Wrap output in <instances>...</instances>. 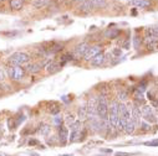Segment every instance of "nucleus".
<instances>
[{
  "label": "nucleus",
  "instance_id": "f3484780",
  "mask_svg": "<svg viewBox=\"0 0 158 156\" xmlns=\"http://www.w3.org/2000/svg\"><path fill=\"white\" fill-rule=\"evenodd\" d=\"M94 9H105L107 5V0H91Z\"/></svg>",
  "mask_w": 158,
  "mask_h": 156
},
{
  "label": "nucleus",
  "instance_id": "f704fd0d",
  "mask_svg": "<svg viewBox=\"0 0 158 156\" xmlns=\"http://www.w3.org/2000/svg\"><path fill=\"white\" fill-rule=\"evenodd\" d=\"M75 2H76V3H78V4H81V3H84V2H85V0H75Z\"/></svg>",
  "mask_w": 158,
  "mask_h": 156
},
{
  "label": "nucleus",
  "instance_id": "aec40b11",
  "mask_svg": "<svg viewBox=\"0 0 158 156\" xmlns=\"http://www.w3.org/2000/svg\"><path fill=\"white\" fill-rule=\"evenodd\" d=\"M135 129H136V125H135V123L132 122V119L128 120L127 124H126V127H125V131H126L127 134H132V133L135 131Z\"/></svg>",
  "mask_w": 158,
  "mask_h": 156
},
{
  "label": "nucleus",
  "instance_id": "4be33fe9",
  "mask_svg": "<svg viewBox=\"0 0 158 156\" xmlns=\"http://www.w3.org/2000/svg\"><path fill=\"white\" fill-rule=\"evenodd\" d=\"M50 130H51V128H50L49 125H46V124H41V125H40V129H39V133H40L41 135L48 136L49 133H50Z\"/></svg>",
  "mask_w": 158,
  "mask_h": 156
},
{
  "label": "nucleus",
  "instance_id": "2eb2a0df",
  "mask_svg": "<svg viewBox=\"0 0 158 156\" xmlns=\"http://www.w3.org/2000/svg\"><path fill=\"white\" fill-rule=\"evenodd\" d=\"M60 68H61V64H57V63H56V62H54V61L49 62V63H48V66H46V69H48V72H49V73L59 72V71H60Z\"/></svg>",
  "mask_w": 158,
  "mask_h": 156
},
{
  "label": "nucleus",
  "instance_id": "6e6552de",
  "mask_svg": "<svg viewBox=\"0 0 158 156\" xmlns=\"http://www.w3.org/2000/svg\"><path fill=\"white\" fill-rule=\"evenodd\" d=\"M67 139H69V129L64 125H60V129H59V140L62 145H65L67 142Z\"/></svg>",
  "mask_w": 158,
  "mask_h": 156
},
{
  "label": "nucleus",
  "instance_id": "c756f323",
  "mask_svg": "<svg viewBox=\"0 0 158 156\" xmlns=\"http://www.w3.org/2000/svg\"><path fill=\"white\" fill-rule=\"evenodd\" d=\"M144 145L146 146H158V139H154L152 141H147V142H144Z\"/></svg>",
  "mask_w": 158,
  "mask_h": 156
},
{
  "label": "nucleus",
  "instance_id": "412c9836",
  "mask_svg": "<svg viewBox=\"0 0 158 156\" xmlns=\"http://www.w3.org/2000/svg\"><path fill=\"white\" fill-rule=\"evenodd\" d=\"M78 116H80L81 120L87 118V108H86V105L80 107V109H78Z\"/></svg>",
  "mask_w": 158,
  "mask_h": 156
},
{
  "label": "nucleus",
  "instance_id": "c85d7f7f",
  "mask_svg": "<svg viewBox=\"0 0 158 156\" xmlns=\"http://www.w3.org/2000/svg\"><path fill=\"white\" fill-rule=\"evenodd\" d=\"M146 87H147V82H146V81H143L142 83H139V86H138L137 91H138V92H141V93H143V92L146 91Z\"/></svg>",
  "mask_w": 158,
  "mask_h": 156
},
{
  "label": "nucleus",
  "instance_id": "9d476101",
  "mask_svg": "<svg viewBox=\"0 0 158 156\" xmlns=\"http://www.w3.org/2000/svg\"><path fill=\"white\" fill-rule=\"evenodd\" d=\"M89 47H90V46H89L86 42H82V44H80V45H77V46L75 47V55H76L77 57L85 56V53H86V51H87Z\"/></svg>",
  "mask_w": 158,
  "mask_h": 156
},
{
  "label": "nucleus",
  "instance_id": "0eeeda50",
  "mask_svg": "<svg viewBox=\"0 0 158 156\" xmlns=\"http://www.w3.org/2000/svg\"><path fill=\"white\" fill-rule=\"evenodd\" d=\"M101 52V46H98V45H95V46H91V47H89L87 49V51H86V53H85V56H84V58L86 60V61H91L96 55H98Z\"/></svg>",
  "mask_w": 158,
  "mask_h": 156
},
{
  "label": "nucleus",
  "instance_id": "20e7f679",
  "mask_svg": "<svg viewBox=\"0 0 158 156\" xmlns=\"http://www.w3.org/2000/svg\"><path fill=\"white\" fill-rule=\"evenodd\" d=\"M108 120L113 128L118 125V103L117 102H112L111 105L108 107Z\"/></svg>",
  "mask_w": 158,
  "mask_h": 156
},
{
  "label": "nucleus",
  "instance_id": "a211bd4d",
  "mask_svg": "<svg viewBox=\"0 0 158 156\" xmlns=\"http://www.w3.org/2000/svg\"><path fill=\"white\" fill-rule=\"evenodd\" d=\"M24 6V0H10V8L13 10H20Z\"/></svg>",
  "mask_w": 158,
  "mask_h": 156
},
{
  "label": "nucleus",
  "instance_id": "9b49d317",
  "mask_svg": "<svg viewBox=\"0 0 158 156\" xmlns=\"http://www.w3.org/2000/svg\"><path fill=\"white\" fill-rule=\"evenodd\" d=\"M130 4L141 9H146L151 6V0H130Z\"/></svg>",
  "mask_w": 158,
  "mask_h": 156
},
{
  "label": "nucleus",
  "instance_id": "7ed1b4c3",
  "mask_svg": "<svg viewBox=\"0 0 158 156\" xmlns=\"http://www.w3.org/2000/svg\"><path fill=\"white\" fill-rule=\"evenodd\" d=\"M29 61H30V56L25 52H15L9 57V62L14 66H23Z\"/></svg>",
  "mask_w": 158,
  "mask_h": 156
},
{
  "label": "nucleus",
  "instance_id": "c9c22d12",
  "mask_svg": "<svg viewBox=\"0 0 158 156\" xmlns=\"http://www.w3.org/2000/svg\"><path fill=\"white\" fill-rule=\"evenodd\" d=\"M60 156H71V155H69V154H66V155H60Z\"/></svg>",
  "mask_w": 158,
  "mask_h": 156
},
{
  "label": "nucleus",
  "instance_id": "393cba45",
  "mask_svg": "<svg viewBox=\"0 0 158 156\" xmlns=\"http://www.w3.org/2000/svg\"><path fill=\"white\" fill-rule=\"evenodd\" d=\"M81 122H75L72 125H71V131H77V130H81Z\"/></svg>",
  "mask_w": 158,
  "mask_h": 156
},
{
  "label": "nucleus",
  "instance_id": "e433bc0d",
  "mask_svg": "<svg viewBox=\"0 0 158 156\" xmlns=\"http://www.w3.org/2000/svg\"><path fill=\"white\" fill-rule=\"evenodd\" d=\"M0 2H2V0H0Z\"/></svg>",
  "mask_w": 158,
  "mask_h": 156
},
{
  "label": "nucleus",
  "instance_id": "f257e3e1",
  "mask_svg": "<svg viewBox=\"0 0 158 156\" xmlns=\"http://www.w3.org/2000/svg\"><path fill=\"white\" fill-rule=\"evenodd\" d=\"M97 115L100 116L101 120H107L108 119V104L106 102V98L101 96L97 99Z\"/></svg>",
  "mask_w": 158,
  "mask_h": 156
},
{
  "label": "nucleus",
  "instance_id": "473e14b6",
  "mask_svg": "<svg viewBox=\"0 0 158 156\" xmlns=\"http://www.w3.org/2000/svg\"><path fill=\"white\" fill-rule=\"evenodd\" d=\"M29 144H30V145H35V144H37V141H36V140H30Z\"/></svg>",
  "mask_w": 158,
  "mask_h": 156
},
{
  "label": "nucleus",
  "instance_id": "b1692460",
  "mask_svg": "<svg viewBox=\"0 0 158 156\" xmlns=\"http://www.w3.org/2000/svg\"><path fill=\"white\" fill-rule=\"evenodd\" d=\"M65 122H66V124L67 125H72L76 120H75V116L72 115V114H69L67 116H66V118H65Z\"/></svg>",
  "mask_w": 158,
  "mask_h": 156
},
{
  "label": "nucleus",
  "instance_id": "dca6fc26",
  "mask_svg": "<svg viewBox=\"0 0 158 156\" xmlns=\"http://www.w3.org/2000/svg\"><path fill=\"white\" fill-rule=\"evenodd\" d=\"M40 69H41V66L39 63H30L25 68V71L29 73H37V72H40Z\"/></svg>",
  "mask_w": 158,
  "mask_h": 156
},
{
  "label": "nucleus",
  "instance_id": "bb28decb",
  "mask_svg": "<svg viewBox=\"0 0 158 156\" xmlns=\"http://www.w3.org/2000/svg\"><path fill=\"white\" fill-rule=\"evenodd\" d=\"M71 60H72V55H70V53H69V55L62 56V57H61V66H64L67 61H71Z\"/></svg>",
  "mask_w": 158,
  "mask_h": 156
},
{
  "label": "nucleus",
  "instance_id": "ddd939ff",
  "mask_svg": "<svg viewBox=\"0 0 158 156\" xmlns=\"http://www.w3.org/2000/svg\"><path fill=\"white\" fill-rule=\"evenodd\" d=\"M120 33H121V31L118 30V29H107V30L105 31V37L113 40V38H117Z\"/></svg>",
  "mask_w": 158,
  "mask_h": 156
},
{
  "label": "nucleus",
  "instance_id": "6ab92c4d",
  "mask_svg": "<svg viewBox=\"0 0 158 156\" xmlns=\"http://www.w3.org/2000/svg\"><path fill=\"white\" fill-rule=\"evenodd\" d=\"M49 3H50V0H34L32 5H34L35 8H37V9H40V8L46 6Z\"/></svg>",
  "mask_w": 158,
  "mask_h": 156
},
{
  "label": "nucleus",
  "instance_id": "f8f14e48",
  "mask_svg": "<svg viewBox=\"0 0 158 156\" xmlns=\"http://www.w3.org/2000/svg\"><path fill=\"white\" fill-rule=\"evenodd\" d=\"M78 9H80V11H81V13H84V14L90 13V11L94 9L91 0H85L84 3H81V4H80V8H78Z\"/></svg>",
  "mask_w": 158,
  "mask_h": 156
},
{
  "label": "nucleus",
  "instance_id": "f03ea898",
  "mask_svg": "<svg viewBox=\"0 0 158 156\" xmlns=\"http://www.w3.org/2000/svg\"><path fill=\"white\" fill-rule=\"evenodd\" d=\"M25 73H26V71L21 66H14V64H11V66L8 67V76H9L10 80H13V81H20V80H23Z\"/></svg>",
  "mask_w": 158,
  "mask_h": 156
},
{
  "label": "nucleus",
  "instance_id": "7c9ffc66",
  "mask_svg": "<svg viewBox=\"0 0 158 156\" xmlns=\"http://www.w3.org/2000/svg\"><path fill=\"white\" fill-rule=\"evenodd\" d=\"M5 80V72L0 68V82H3Z\"/></svg>",
  "mask_w": 158,
  "mask_h": 156
},
{
  "label": "nucleus",
  "instance_id": "4468645a",
  "mask_svg": "<svg viewBox=\"0 0 158 156\" xmlns=\"http://www.w3.org/2000/svg\"><path fill=\"white\" fill-rule=\"evenodd\" d=\"M105 55L103 53H98V55H96L92 60H91V63L94 64V66H101V64H103V62H105Z\"/></svg>",
  "mask_w": 158,
  "mask_h": 156
},
{
  "label": "nucleus",
  "instance_id": "39448f33",
  "mask_svg": "<svg viewBox=\"0 0 158 156\" xmlns=\"http://www.w3.org/2000/svg\"><path fill=\"white\" fill-rule=\"evenodd\" d=\"M87 108V116L92 120V119H96V115H97V99L95 98H91L86 105Z\"/></svg>",
  "mask_w": 158,
  "mask_h": 156
},
{
  "label": "nucleus",
  "instance_id": "423d86ee",
  "mask_svg": "<svg viewBox=\"0 0 158 156\" xmlns=\"http://www.w3.org/2000/svg\"><path fill=\"white\" fill-rule=\"evenodd\" d=\"M141 113H142V116L144 118V120L146 122H148V123H156V115H154V113L152 111V109H151V107H143L142 108V110H141Z\"/></svg>",
  "mask_w": 158,
  "mask_h": 156
},
{
  "label": "nucleus",
  "instance_id": "a878e982",
  "mask_svg": "<svg viewBox=\"0 0 158 156\" xmlns=\"http://www.w3.org/2000/svg\"><path fill=\"white\" fill-rule=\"evenodd\" d=\"M127 98H128V93L126 91L118 92V99H120V100H126Z\"/></svg>",
  "mask_w": 158,
  "mask_h": 156
},
{
  "label": "nucleus",
  "instance_id": "cd10ccee",
  "mask_svg": "<svg viewBox=\"0 0 158 156\" xmlns=\"http://www.w3.org/2000/svg\"><path fill=\"white\" fill-rule=\"evenodd\" d=\"M139 125H141V129H142L143 131H148V130H151V125L147 124L146 122H141Z\"/></svg>",
  "mask_w": 158,
  "mask_h": 156
},
{
  "label": "nucleus",
  "instance_id": "72a5a7b5",
  "mask_svg": "<svg viewBox=\"0 0 158 156\" xmlns=\"http://www.w3.org/2000/svg\"><path fill=\"white\" fill-rule=\"evenodd\" d=\"M113 53H114V55H121V51H120V50H114Z\"/></svg>",
  "mask_w": 158,
  "mask_h": 156
},
{
  "label": "nucleus",
  "instance_id": "1a4fd4ad",
  "mask_svg": "<svg viewBox=\"0 0 158 156\" xmlns=\"http://www.w3.org/2000/svg\"><path fill=\"white\" fill-rule=\"evenodd\" d=\"M131 119H132V122L135 123L136 127L139 125V123H141V109L138 107H135L132 109V111H131Z\"/></svg>",
  "mask_w": 158,
  "mask_h": 156
},
{
  "label": "nucleus",
  "instance_id": "5701e85b",
  "mask_svg": "<svg viewBox=\"0 0 158 156\" xmlns=\"http://www.w3.org/2000/svg\"><path fill=\"white\" fill-rule=\"evenodd\" d=\"M141 45H142V37L139 35H136L135 38H133V47L136 50H139L141 49Z\"/></svg>",
  "mask_w": 158,
  "mask_h": 156
},
{
  "label": "nucleus",
  "instance_id": "2f4dec72",
  "mask_svg": "<svg viewBox=\"0 0 158 156\" xmlns=\"http://www.w3.org/2000/svg\"><path fill=\"white\" fill-rule=\"evenodd\" d=\"M131 155H133V154H130V152H116V156H131Z\"/></svg>",
  "mask_w": 158,
  "mask_h": 156
}]
</instances>
